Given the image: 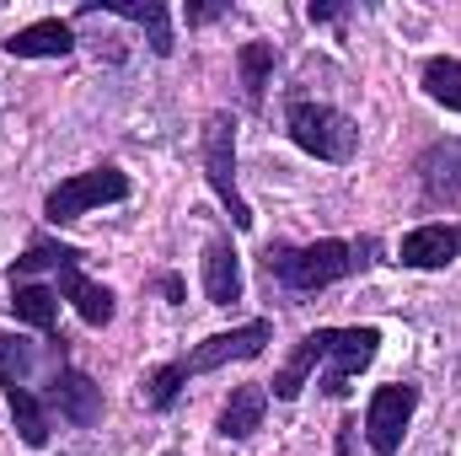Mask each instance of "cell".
I'll list each match as a JSON object with an SVG mask.
<instances>
[{
	"label": "cell",
	"instance_id": "cell-5",
	"mask_svg": "<svg viewBox=\"0 0 461 456\" xmlns=\"http://www.w3.org/2000/svg\"><path fill=\"white\" fill-rule=\"evenodd\" d=\"M199 156H204V178L215 188V199L230 210V221L247 231L252 226V210L236 188V118L230 114H210L204 118V134H199Z\"/></svg>",
	"mask_w": 461,
	"mask_h": 456
},
{
	"label": "cell",
	"instance_id": "cell-20",
	"mask_svg": "<svg viewBox=\"0 0 461 456\" xmlns=\"http://www.w3.org/2000/svg\"><path fill=\"white\" fill-rule=\"evenodd\" d=\"M32 365H38V343H27L22 333H0V381L5 387H32L27 381Z\"/></svg>",
	"mask_w": 461,
	"mask_h": 456
},
{
	"label": "cell",
	"instance_id": "cell-22",
	"mask_svg": "<svg viewBox=\"0 0 461 456\" xmlns=\"http://www.w3.org/2000/svg\"><path fill=\"white\" fill-rule=\"evenodd\" d=\"M230 11V0H215V5H188V27H204V22H221Z\"/></svg>",
	"mask_w": 461,
	"mask_h": 456
},
{
	"label": "cell",
	"instance_id": "cell-21",
	"mask_svg": "<svg viewBox=\"0 0 461 456\" xmlns=\"http://www.w3.org/2000/svg\"><path fill=\"white\" fill-rule=\"evenodd\" d=\"M183 381H188V376H183V365H177V360H172V365H156V370L140 381V397H145L150 408H172V403H177V392H183Z\"/></svg>",
	"mask_w": 461,
	"mask_h": 456
},
{
	"label": "cell",
	"instance_id": "cell-6",
	"mask_svg": "<svg viewBox=\"0 0 461 456\" xmlns=\"http://www.w3.org/2000/svg\"><path fill=\"white\" fill-rule=\"evenodd\" d=\"M118 199H129V178H123L118 167H92V172H76V178H65L59 188H49L43 215H49L54 226H70V221L92 215L97 205H118Z\"/></svg>",
	"mask_w": 461,
	"mask_h": 456
},
{
	"label": "cell",
	"instance_id": "cell-8",
	"mask_svg": "<svg viewBox=\"0 0 461 456\" xmlns=\"http://www.w3.org/2000/svg\"><path fill=\"white\" fill-rule=\"evenodd\" d=\"M49 414H59L65 424H76V430H92L97 419H103V387L86 376V370H76L70 360H59L54 365V381H49Z\"/></svg>",
	"mask_w": 461,
	"mask_h": 456
},
{
	"label": "cell",
	"instance_id": "cell-2",
	"mask_svg": "<svg viewBox=\"0 0 461 456\" xmlns=\"http://www.w3.org/2000/svg\"><path fill=\"white\" fill-rule=\"evenodd\" d=\"M365 252L370 242H339V236H322V242H306V247H290V242H268L263 247V274L279 279L285 290L295 296H312V290H328L348 279L354 269H365Z\"/></svg>",
	"mask_w": 461,
	"mask_h": 456
},
{
	"label": "cell",
	"instance_id": "cell-13",
	"mask_svg": "<svg viewBox=\"0 0 461 456\" xmlns=\"http://www.w3.org/2000/svg\"><path fill=\"white\" fill-rule=\"evenodd\" d=\"M76 49V27L59 22V16H43V22H27L5 38V54L11 59H65Z\"/></svg>",
	"mask_w": 461,
	"mask_h": 456
},
{
	"label": "cell",
	"instance_id": "cell-25",
	"mask_svg": "<svg viewBox=\"0 0 461 456\" xmlns=\"http://www.w3.org/2000/svg\"><path fill=\"white\" fill-rule=\"evenodd\" d=\"M167 456H172V451H167Z\"/></svg>",
	"mask_w": 461,
	"mask_h": 456
},
{
	"label": "cell",
	"instance_id": "cell-16",
	"mask_svg": "<svg viewBox=\"0 0 461 456\" xmlns=\"http://www.w3.org/2000/svg\"><path fill=\"white\" fill-rule=\"evenodd\" d=\"M5 403H11V419H16V435H22V446H49V430H54V419H49V403L32 392V387H5Z\"/></svg>",
	"mask_w": 461,
	"mask_h": 456
},
{
	"label": "cell",
	"instance_id": "cell-4",
	"mask_svg": "<svg viewBox=\"0 0 461 456\" xmlns=\"http://www.w3.org/2000/svg\"><path fill=\"white\" fill-rule=\"evenodd\" d=\"M285 129H290V140L306 150V156H317V161H348L354 150H359V123L339 108H328V103H306V97H295L290 108H285Z\"/></svg>",
	"mask_w": 461,
	"mask_h": 456
},
{
	"label": "cell",
	"instance_id": "cell-23",
	"mask_svg": "<svg viewBox=\"0 0 461 456\" xmlns=\"http://www.w3.org/2000/svg\"><path fill=\"white\" fill-rule=\"evenodd\" d=\"M344 11H348V5H339V0H322V5L312 0V5H306V16H312V22H339Z\"/></svg>",
	"mask_w": 461,
	"mask_h": 456
},
{
	"label": "cell",
	"instance_id": "cell-11",
	"mask_svg": "<svg viewBox=\"0 0 461 456\" xmlns=\"http://www.w3.org/2000/svg\"><path fill=\"white\" fill-rule=\"evenodd\" d=\"M76 16H123V22L145 27V32H150V49H156L161 59L177 49V43H172V11H167V0H81Z\"/></svg>",
	"mask_w": 461,
	"mask_h": 456
},
{
	"label": "cell",
	"instance_id": "cell-10",
	"mask_svg": "<svg viewBox=\"0 0 461 456\" xmlns=\"http://www.w3.org/2000/svg\"><path fill=\"white\" fill-rule=\"evenodd\" d=\"M461 258V221H424L402 236L397 263L402 269H446Z\"/></svg>",
	"mask_w": 461,
	"mask_h": 456
},
{
	"label": "cell",
	"instance_id": "cell-19",
	"mask_svg": "<svg viewBox=\"0 0 461 456\" xmlns=\"http://www.w3.org/2000/svg\"><path fill=\"white\" fill-rule=\"evenodd\" d=\"M236 65H241V92H247V103L258 108L263 103V92H268V70H274V43H241V54H236Z\"/></svg>",
	"mask_w": 461,
	"mask_h": 456
},
{
	"label": "cell",
	"instance_id": "cell-9",
	"mask_svg": "<svg viewBox=\"0 0 461 456\" xmlns=\"http://www.w3.org/2000/svg\"><path fill=\"white\" fill-rule=\"evenodd\" d=\"M268 343H274V328L258 317V323H241V328H230V333L204 339L194 354H183L177 365H183V376H204V370H221V365H230V360H258Z\"/></svg>",
	"mask_w": 461,
	"mask_h": 456
},
{
	"label": "cell",
	"instance_id": "cell-3",
	"mask_svg": "<svg viewBox=\"0 0 461 456\" xmlns=\"http://www.w3.org/2000/svg\"><path fill=\"white\" fill-rule=\"evenodd\" d=\"M43 269L59 274V296L81 312V323H92V328H108L113 323V290L81 274V252L76 247H65V242H32L11 263V285H32V274H43Z\"/></svg>",
	"mask_w": 461,
	"mask_h": 456
},
{
	"label": "cell",
	"instance_id": "cell-18",
	"mask_svg": "<svg viewBox=\"0 0 461 456\" xmlns=\"http://www.w3.org/2000/svg\"><path fill=\"white\" fill-rule=\"evenodd\" d=\"M424 92H429L446 114H461V59H451V54L424 59Z\"/></svg>",
	"mask_w": 461,
	"mask_h": 456
},
{
	"label": "cell",
	"instance_id": "cell-7",
	"mask_svg": "<svg viewBox=\"0 0 461 456\" xmlns=\"http://www.w3.org/2000/svg\"><path fill=\"white\" fill-rule=\"evenodd\" d=\"M419 408V387L408 381H392V387H375L370 408H365V441L375 456H397L402 451V435H408V419Z\"/></svg>",
	"mask_w": 461,
	"mask_h": 456
},
{
	"label": "cell",
	"instance_id": "cell-17",
	"mask_svg": "<svg viewBox=\"0 0 461 456\" xmlns=\"http://www.w3.org/2000/svg\"><path fill=\"white\" fill-rule=\"evenodd\" d=\"M11 312L32 323L43 339H59V296L49 285H11Z\"/></svg>",
	"mask_w": 461,
	"mask_h": 456
},
{
	"label": "cell",
	"instance_id": "cell-15",
	"mask_svg": "<svg viewBox=\"0 0 461 456\" xmlns=\"http://www.w3.org/2000/svg\"><path fill=\"white\" fill-rule=\"evenodd\" d=\"M263 414H268V392H263L258 381H247V387H236V392L226 397V408H221L215 430H221L226 441H247V435L263 424Z\"/></svg>",
	"mask_w": 461,
	"mask_h": 456
},
{
	"label": "cell",
	"instance_id": "cell-14",
	"mask_svg": "<svg viewBox=\"0 0 461 456\" xmlns=\"http://www.w3.org/2000/svg\"><path fill=\"white\" fill-rule=\"evenodd\" d=\"M204 296H210V306L241 301V258H236L230 236H221V231L204 242Z\"/></svg>",
	"mask_w": 461,
	"mask_h": 456
},
{
	"label": "cell",
	"instance_id": "cell-1",
	"mask_svg": "<svg viewBox=\"0 0 461 456\" xmlns=\"http://www.w3.org/2000/svg\"><path fill=\"white\" fill-rule=\"evenodd\" d=\"M375 354H381V333H375V328H317V333H306V339L295 343V354L279 365L274 397H285V403L301 397V387L312 381L317 365H328L322 392H328V397H344L348 376H359Z\"/></svg>",
	"mask_w": 461,
	"mask_h": 456
},
{
	"label": "cell",
	"instance_id": "cell-12",
	"mask_svg": "<svg viewBox=\"0 0 461 456\" xmlns=\"http://www.w3.org/2000/svg\"><path fill=\"white\" fill-rule=\"evenodd\" d=\"M419 188H424V205H461V140H440L419 156Z\"/></svg>",
	"mask_w": 461,
	"mask_h": 456
},
{
	"label": "cell",
	"instance_id": "cell-24",
	"mask_svg": "<svg viewBox=\"0 0 461 456\" xmlns=\"http://www.w3.org/2000/svg\"><path fill=\"white\" fill-rule=\"evenodd\" d=\"M156 285H161V296H167V301H183V279H177V274H161Z\"/></svg>",
	"mask_w": 461,
	"mask_h": 456
}]
</instances>
